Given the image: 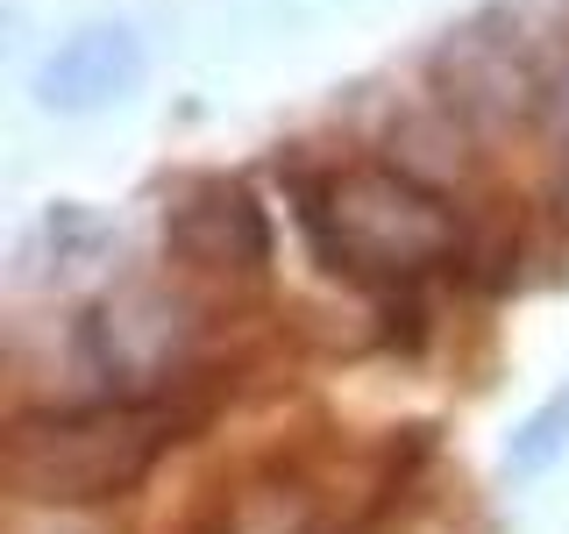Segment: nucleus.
<instances>
[{
  "label": "nucleus",
  "instance_id": "2",
  "mask_svg": "<svg viewBox=\"0 0 569 534\" xmlns=\"http://www.w3.org/2000/svg\"><path fill=\"white\" fill-rule=\"evenodd\" d=\"M150 463V427L136 414H86L14 442V477L29 498H100Z\"/></svg>",
  "mask_w": 569,
  "mask_h": 534
},
{
  "label": "nucleus",
  "instance_id": "4",
  "mask_svg": "<svg viewBox=\"0 0 569 534\" xmlns=\"http://www.w3.org/2000/svg\"><path fill=\"white\" fill-rule=\"evenodd\" d=\"M562 427H569V399H556V406H548L541 421H527V435H512V456H506V463H512L520 477L548 471V456L562 449Z\"/></svg>",
  "mask_w": 569,
  "mask_h": 534
},
{
  "label": "nucleus",
  "instance_id": "1",
  "mask_svg": "<svg viewBox=\"0 0 569 534\" xmlns=\"http://www.w3.org/2000/svg\"><path fill=\"white\" fill-rule=\"evenodd\" d=\"M328 236H335V257H349V271H420L456 243V221L413 178L349 171L328 192Z\"/></svg>",
  "mask_w": 569,
  "mask_h": 534
},
{
  "label": "nucleus",
  "instance_id": "3",
  "mask_svg": "<svg viewBox=\"0 0 569 534\" xmlns=\"http://www.w3.org/2000/svg\"><path fill=\"white\" fill-rule=\"evenodd\" d=\"M142 86V36L129 22H93L64 36L43 65H36V100L50 115H100V107L129 100Z\"/></svg>",
  "mask_w": 569,
  "mask_h": 534
},
{
  "label": "nucleus",
  "instance_id": "5",
  "mask_svg": "<svg viewBox=\"0 0 569 534\" xmlns=\"http://www.w3.org/2000/svg\"><path fill=\"white\" fill-rule=\"evenodd\" d=\"M556 136H569V79H562V93H556Z\"/></svg>",
  "mask_w": 569,
  "mask_h": 534
}]
</instances>
